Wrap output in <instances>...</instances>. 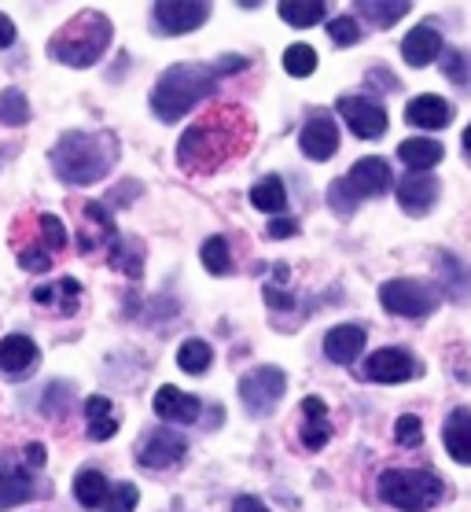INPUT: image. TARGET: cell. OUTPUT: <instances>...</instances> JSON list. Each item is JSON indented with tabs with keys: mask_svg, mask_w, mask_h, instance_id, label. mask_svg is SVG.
Here are the masks:
<instances>
[{
	"mask_svg": "<svg viewBox=\"0 0 471 512\" xmlns=\"http://www.w3.org/2000/svg\"><path fill=\"white\" fill-rule=\"evenodd\" d=\"M251 137L254 122L243 115L240 107H218L207 118H199L196 126L177 140V163L188 174H214L218 166L229 163L232 155L247 152Z\"/></svg>",
	"mask_w": 471,
	"mask_h": 512,
	"instance_id": "1",
	"label": "cell"
},
{
	"mask_svg": "<svg viewBox=\"0 0 471 512\" xmlns=\"http://www.w3.org/2000/svg\"><path fill=\"white\" fill-rule=\"evenodd\" d=\"M118 163V140L115 133H63L52 148V170L67 185H96L111 174Z\"/></svg>",
	"mask_w": 471,
	"mask_h": 512,
	"instance_id": "2",
	"label": "cell"
},
{
	"mask_svg": "<svg viewBox=\"0 0 471 512\" xmlns=\"http://www.w3.org/2000/svg\"><path fill=\"white\" fill-rule=\"evenodd\" d=\"M218 89V74L214 67H203V63H177L162 74L155 89H151V111L162 122H177L184 118L196 104L210 100Z\"/></svg>",
	"mask_w": 471,
	"mask_h": 512,
	"instance_id": "3",
	"label": "cell"
},
{
	"mask_svg": "<svg viewBox=\"0 0 471 512\" xmlns=\"http://www.w3.org/2000/svg\"><path fill=\"white\" fill-rule=\"evenodd\" d=\"M111 19L100 12H78L67 26H59L52 45H48V56L59 59L63 67H92L100 63L111 45Z\"/></svg>",
	"mask_w": 471,
	"mask_h": 512,
	"instance_id": "4",
	"label": "cell"
},
{
	"mask_svg": "<svg viewBox=\"0 0 471 512\" xmlns=\"http://www.w3.org/2000/svg\"><path fill=\"white\" fill-rule=\"evenodd\" d=\"M446 494V483L424 468H387L380 476V498L402 512L435 509Z\"/></svg>",
	"mask_w": 471,
	"mask_h": 512,
	"instance_id": "5",
	"label": "cell"
},
{
	"mask_svg": "<svg viewBox=\"0 0 471 512\" xmlns=\"http://www.w3.org/2000/svg\"><path fill=\"white\" fill-rule=\"evenodd\" d=\"M380 303L391 310L394 317H409V321H424L431 310H435V291L427 288L424 280H409V277H398V280H387L380 288Z\"/></svg>",
	"mask_w": 471,
	"mask_h": 512,
	"instance_id": "6",
	"label": "cell"
},
{
	"mask_svg": "<svg viewBox=\"0 0 471 512\" xmlns=\"http://www.w3.org/2000/svg\"><path fill=\"white\" fill-rule=\"evenodd\" d=\"M284 391H288V376H284V369H276V365L254 369V373H247L240 380V402L251 417L273 413L276 402L284 398Z\"/></svg>",
	"mask_w": 471,
	"mask_h": 512,
	"instance_id": "7",
	"label": "cell"
},
{
	"mask_svg": "<svg viewBox=\"0 0 471 512\" xmlns=\"http://www.w3.org/2000/svg\"><path fill=\"white\" fill-rule=\"evenodd\" d=\"M420 373H424L420 361L402 347L376 350V354L365 361V369H361V376H365L368 384H405V380H416Z\"/></svg>",
	"mask_w": 471,
	"mask_h": 512,
	"instance_id": "8",
	"label": "cell"
},
{
	"mask_svg": "<svg viewBox=\"0 0 471 512\" xmlns=\"http://www.w3.org/2000/svg\"><path fill=\"white\" fill-rule=\"evenodd\" d=\"M151 19L162 34H192L210 19V4H199V0H159L151 8Z\"/></svg>",
	"mask_w": 471,
	"mask_h": 512,
	"instance_id": "9",
	"label": "cell"
},
{
	"mask_svg": "<svg viewBox=\"0 0 471 512\" xmlns=\"http://www.w3.org/2000/svg\"><path fill=\"white\" fill-rule=\"evenodd\" d=\"M184 454H188V443H184V435H177L173 428H155L151 435H144L137 446L140 468H151V472H162V468L177 465Z\"/></svg>",
	"mask_w": 471,
	"mask_h": 512,
	"instance_id": "10",
	"label": "cell"
},
{
	"mask_svg": "<svg viewBox=\"0 0 471 512\" xmlns=\"http://www.w3.org/2000/svg\"><path fill=\"white\" fill-rule=\"evenodd\" d=\"M339 115L346 118V126L354 129L361 140H376L387 133V107L365 96H343L339 100Z\"/></svg>",
	"mask_w": 471,
	"mask_h": 512,
	"instance_id": "11",
	"label": "cell"
},
{
	"mask_svg": "<svg viewBox=\"0 0 471 512\" xmlns=\"http://www.w3.org/2000/svg\"><path fill=\"white\" fill-rule=\"evenodd\" d=\"M37 358H41V350L30 336L23 332H12V336L0 339V373L12 376V380H26V376L37 369Z\"/></svg>",
	"mask_w": 471,
	"mask_h": 512,
	"instance_id": "12",
	"label": "cell"
},
{
	"mask_svg": "<svg viewBox=\"0 0 471 512\" xmlns=\"http://www.w3.org/2000/svg\"><path fill=\"white\" fill-rule=\"evenodd\" d=\"M394 174H391V163L383 159V155H365V159H357L354 170L346 174V185L354 188V196H383L387 188H391Z\"/></svg>",
	"mask_w": 471,
	"mask_h": 512,
	"instance_id": "13",
	"label": "cell"
},
{
	"mask_svg": "<svg viewBox=\"0 0 471 512\" xmlns=\"http://www.w3.org/2000/svg\"><path fill=\"white\" fill-rule=\"evenodd\" d=\"M299 144L302 152L310 155V159H317V163H324V159H332L335 152H339V126H335L332 115H310V122L302 126L299 133Z\"/></svg>",
	"mask_w": 471,
	"mask_h": 512,
	"instance_id": "14",
	"label": "cell"
},
{
	"mask_svg": "<svg viewBox=\"0 0 471 512\" xmlns=\"http://www.w3.org/2000/svg\"><path fill=\"white\" fill-rule=\"evenodd\" d=\"M438 192H442V185H438L431 174H409L402 185H398V207H402L405 214H413V218H424V214L435 210Z\"/></svg>",
	"mask_w": 471,
	"mask_h": 512,
	"instance_id": "15",
	"label": "cell"
},
{
	"mask_svg": "<svg viewBox=\"0 0 471 512\" xmlns=\"http://www.w3.org/2000/svg\"><path fill=\"white\" fill-rule=\"evenodd\" d=\"M435 269H438V288H442V295H446L449 303H468L471 299V266L468 262L457 255H449V251H442V255L435 258Z\"/></svg>",
	"mask_w": 471,
	"mask_h": 512,
	"instance_id": "16",
	"label": "cell"
},
{
	"mask_svg": "<svg viewBox=\"0 0 471 512\" xmlns=\"http://www.w3.org/2000/svg\"><path fill=\"white\" fill-rule=\"evenodd\" d=\"M442 52H446V41H442V34H438L435 26H413V34H405L402 41V56L409 67H427V63H435V59H442Z\"/></svg>",
	"mask_w": 471,
	"mask_h": 512,
	"instance_id": "17",
	"label": "cell"
},
{
	"mask_svg": "<svg viewBox=\"0 0 471 512\" xmlns=\"http://www.w3.org/2000/svg\"><path fill=\"white\" fill-rule=\"evenodd\" d=\"M118 236H115V222H111V210L104 203H85V225H81V236L78 244L81 251L89 255V251H100V247H111Z\"/></svg>",
	"mask_w": 471,
	"mask_h": 512,
	"instance_id": "18",
	"label": "cell"
},
{
	"mask_svg": "<svg viewBox=\"0 0 471 512\" xmlns=\"http://www.w3.org/2000/svg\"><path fill=\"white\" fill-rule=\"evenodd\" d=\"M365 350V328L361 325H335L328 328L324 336V354L335 361V365H354Z\"/></svg>",
	"mask_w": 471,
	"mask_h": 512,
	"instance_id": "19",
	"label": "cell"
},
{
	"mask_svg": "<svg viewBox=\"0 0 471 512\" xmlns=\"http://www.w3.org/2000/svg\"><path fill=\"white\" fill-rule=\"evenodd\" d=\"M155 413H159L162 420H173V424H196L203 406H199L196 395H184V391L166 384L155 391Z\"/></svg>",
	"mask_w": 471,
	"mask_h": 512,
	"instance_id": "20",
	"label": "cell"
},
{
	"mask_svg": "<svg viewBox=\"0 0 471 512\" xmlns=\"http://www.w3.org/2000/svg\"><path fill=\"white\" fill-rule=\"evenodd\" d=\"M405 122L416 126V129H442V126L453 122V104L442 100V96H435V93H424L405 107Z\"/></svg>",
	"mask_w": 471,
	"mask_h": 512,
	"instance_id": "21",
	"label": "cell"
},
{
	"mask_svg": "<svg viewBox=\"0 0 471 512\" xmlns=\"http://www.w3.org/2000/svg\"><path fill=\"white\" fill-rule=\"evenodd\" d=\"M34 498V479L23 465H15L8 457H0V509H15L23 501Z\"/></svg>",
	"mask_w": 471,
	"mask_h": 512,
	"instance_id": "22",
	"label": "cell"
},
{
	"mask_svg": "<svg viewBox=\"0 0 471 512\" xmlns=\"http://www.w3.org/2000/svg\"><path fill=\"white\" fill-rule=\"evenodd\" d=\"M446 450L457 465H471V409H453L442 428Z\"/></svg>",
	"mask_w": 471,
	"mask_h": 512,
	"instance_id": "23",
	"label": "cell"
},
{
	"mask_svg": "<svg viewBox=\"0 0 471 512\" xmlns=\"http://www.w3.org/2000/svg\"><path fill=\"white\" fill-rule=\"evenodd\" d=\"M442 155H446V148L431 137H413L398 144V159L409 166V174H427L431 166L442 163Z\"/></svg>",
	"mask_w": 471,
	"mask_h": 512,
	"instance_id": "24",
	"label": "cell"
},
{
	"mask_svg": "<svg viewBox=\"0 0 471 512\" xmlns=\"http://www.w3.org/2000/svg\"><path fill=\"white\" fill-rule=\"evenodd\" d=\"M78 295H81V284L74 277H59L56 284H41L34 288V303L41 306H52L56 314H74L78 310Z\"/></svg>",
	"mask_w": 471,
	"mask_h": 512,
	"instance_id": "25",
	"label": "cell"
},
{
	"mask_svg": "<svg viewBox=\"0 0 471 512\" xmlns=\"http://www.w3.org/2000/svg\"><path fill=\"white\" fill-rule=\"evenodd\" d=\"M107 494H111V483H107L104 472L81 468L78 476H74V498H78L81 509H104Z\"/></svg>",
	"mask_w": 471,
	"mask_h": 512,
	"instance_id": "26",
	"label": "cell"
},
{
	"mask_svg": "<svg viewBox=\"0 0 471 512\" xmlns=\"http://www.w3.org/2000/svg\"><path fill=\"white\" fill-rule=\"evenodd\" d=\"M85 420H89V439H96V443H104V439H111L118 431L115 406H111V398H104V395L85 398Z\"/></svg>",
	"mask_w": 471,
	"mask_h": 512,
	"instance_id": "27",
	"label": "cell"
},
{
	"mask_svg": "<svg viewBox=\"0 0 471 512\" xmlns=\"http://www.w3.org/2000/svg\"><path fill=\"white\" fill-rule=\"evenodd\" d=\"M302 413H306V424H302V443H306V450H321L324 443H328V409H324L321 398H306L302 402Z\"/></svg>",
	"mask_w": 471,
	"mask_h": 512,
	"instance_id": "28",
	"label": "cell"
},
{
	"mask_svg": "<svg viewBox=\"0 0 471 512\" xmlns=\"http://www.w3.org/2000/svg\"><path fill=\"white\" fill-rule=\"evenodd\" d=\"M357 12L368 15L372 26H383V30H387V26H394L402 15L413 12V4H409V0H383V4L380 0H357Z\"/></svg>",
	"mask_w": 471,
	"mask_h": 512,
	"instance_id": "29",
	"label": "cell"
},
{
	"mask_svg": "<svg viewBox=\"0 0 471 512\" xmlns=\"http://www.w3.org/2000/svg\"><path fill=\"white\" fill-rule=\"evenodd\" d=\"M251 203L262 210V214H280V210L288 207V192H284V181H280L276 174L262 177V181L251 188Z\"/></svg>",
	"mask_w": 471,
	"mask_h": 512,
	"instance_id": "30",
	"label": "cell"
},
{
	"mask_svg": "<svg viewBox=\"0 0 471 512\" xmlns=\"http://www.w3.org/2000/svg\"><path fill=\"white\" fill-rule=\"evenodd\" d=\"M328 15L324 0H280V19L291 26H313Z\"/></svg>",
	"mask_w": 471,
	"mask_h": 512,
	"instance_id": "31",
	"label": "cell"
},
{
	"mask_svg": "<svg viewBox=\"0 0 471 512\" xmlns=\"http://www.w3.org/2000/svg\"><path fill=\"white\" fill-rule=\"evenodd\" d=\"M210 361H214V350H210L207 339H184L181 350H177V365H181L184 373H207L210 369Z\"/></svg>",
	"mask_w": 471,
	"mask_h": 512,
	"instance_id": "32",
	"label": "cell"
},
{
	"mask_svg": "<svg viewBox=\"0 0 471 512\" xmlns=\"http://www.w3.org/2000/svg\"><path fill=\"white\" fill-rule=\"evenodd\" d=\"M199 258H203V266H207L214 277H225V273H232V255H229L225 236H210V240H203V251H199Z\"/></svg>",
	"mask_w": 471,
	"mask_h": 512,
	"instance_id": "33",
	"label": "cell"
},
{
	"mask_svg": "<svg viewBox=\"0 0 471 512\" xmlns=\"http://www.w3.org/2000/svg\"><path fill=\"white\" fill-rule=\"evenodd\" d=\"M0 122L4 126H23V122H30V104H26V96L19 89H4L0 93Z\"/></svg>",
	"mask_w": 471,
	"mask_h": 512,
	"instance_id": "34",
	"label": "cell"
},
{
	"mask_svg": "<svg viewBox=\"0 0 471 512\" xmlns=\"http://www.w3.org/2000/svg\"><path fill=\"white\" fill-rule=\"evenodd\" d=\"M140 258H144L140 244H126V240H115V244H111V266L122 269L126 277H133V280L140 277Z\"/></svg>",
	"mask_w": 471,
	"mask_h": 512,
	"instance_id": "35",
	"label": "cell"
},
{
	"mask_svg": "<svg viewBox=\"0 0 471 512\" xmlns=\"http://www.w3.org/2000/svg\"><path fill=\"white\" fill-rule=\"evenodd\" d=\"M284 67H288V74H295V78H310L313 70H317V52H313L310 45H291L288 52H284Z\"/></svg>",
	"mask_w": 471,
	"mask_h": 512,
	"instance_id": "36",
	"label": "cell"
},
{
	"mask_svg": "<svg viewBox=\"0 0 471 512\" xmlns=\"http://www.w3.org/2000/svg\"><path fill=\"white\" fill-rule=\"evenodd\" d=\"M328 203H332V210L339 218H350L357 210V196H354V188L346 185V177H339V181L328 185Z\"/></svg>",
	"mask_w": 471,
	"mask_h": 512,
	"instance_id": "37",
	"label": "cell"
},
{
	"mask_svg": "<svg viewBox=\"0 0 471 512\" xmlns=\"http://www.w3.org/2000/svg\"><path fill=\"white\" fill-rule=\"evenodd\" d=\"M70 395H74V387L70 384H48L45 402H41V413H45V417H63L67 406H70Z\"/></svg>",
	"mask_w": 471,
	"mask_h": 512,
	"instance_id": "38",
	"label": "cell"
},
{
	"mask_svg": "<svg viewBox=\"0 0 471 512\" xmlns=\"http://www.w3.org/2000/svg\"><path fill=\"white\" fill-rule=\"evenodd\" d=\"M37 229H41V240H45V251H63L67 247V229L56 214H41L37 218Z\"/></svg>",
	"mask_w": 471,
	"mask_h": 512,
	"instance_id": "39",
	"label": "cell"
},
{
	"mask_svg": "<svg viewBox=\"0 0 471 512\" xmlns=\"http://www.w3.org/2000/svg\"><path fill=\"white\" fill-rule=\"evenodd\" d=\"M394 439H398V446H405V450H413V446L424 443V424H420V417H413V413L398 417V424H394Z\"/></svg>",
	"mask_w": 471,
	"mask_h": 512,
	"instance_id": "40",
	"label": "cell"
},
{
	"mask_svg": "<svg viewBox=\"0 0 471 512\" xmlns=\"http://www.w3.org/2000/svg\"><path fill=\"white\" fill-rule=\"evenodd\" d=\"M137 501H140V490L133 487V483H118V487H111V494H107L104 512H133Z\"/></svg>",
	"mask_w": 471,
	"mask_h": 512,
	"instance_id": "41",
	"label": "cell"
},
{
	"mask_svg": "<svg viewBox=\"0 0 471 512\" xmlns=\"http://www.w3.org/2000/svg\"><path fill=\"white\" fill-rule=\"evenodd\" d=\"M328 34H332L335 45H357L361 41V26L354 23V15H339V19H332L328 23Z\"/></svg>",
	"mask_w": 471,
	"mask_h": 512,
	"instance_id": "42",
	"label": "cell"
},
{
	"mask_svg": "<svg viewBox=\"0 0 471 512\" xmlns=\"http://www.w3.org/2000/svg\"><path fill=\"white\" fill-rule=\"evenodd\" d=\"M19 262H23V269H34V273H45V269L52 266V258L45 255V247H23V251H19Z\"/></svg>",
	"mask_w": 471,
	"mask_h": 512,
	"instance_id": "43",
	"label": "cell"
},
{
	"mask_svg": "<svg viewBox=\"0 0 471 512\" xmlns=\"http://www.w3.org/2000/svg\"><path fill=\"white\" fill-rule=\"evenodd\" d=\"M442 70H446V78L453 85H464V56L460 52H442Z\"/></svg>",
	"mask_w": 471,
	"mask_h": 512,
	"instance_id": "44",
	"label": "cell"
},
{
	"mask_svg": "<svg viewBox=\"0 0 471 512\" xmlns=\"http://www.w3.org/2000/svg\"><path fill=\"white\" fill-rule=\"evenodd\" d=\"M368 82L383 85L387 93H398V78H391V70H387V67H372V70H368Z\"/></svg>",
	"mask_w": 471,
	"mask_h": 512,
	"instance_id": "45",
	"label": "cell"
},
{
	"mask_svg": "<svg viewBox=\"0 0 471 512\" xmlns=\"http://www.w3.org/2000/svg\"><path fill=\"white\" fill-rule=\"evenodd\" d=\"M265 303L273 306V310H291V306H295V295H284V291H276V288H265Z\"/></svg>",
	"mask_w": 471,
	"mask_h": 512,
	"instance_id": "46",
	"label": "cell"
},
{
	"mask_svg": "<svg viewBox=\"0 0 471 512\" xmlns=\"http://www.w3.org/2000/svg\"><path fill=\"white\" fill-rule=\"evenodd\" d=\"M295 233H299V225L291 222V218H280V222L269 225V236H273V240H288V236H295Z\"/></svg>",
	"mask_w": 471,
	"mask_h": 512,
	"instance_id": "47",
	"label": "cell"
},
{
	"mask_svg": "<svg viewBox=\"0 0 471 512\" xmlns=\"http://www.w3.org/2000/svg\"><path fill=\"white\" fill-rule=\"evenodd\" d=\"M232 512H269V509H265V501L251 498V494H240V498L232 501Z\"/></svg>",
	"mask_w": 471,
	"mask_h": 512,
	"instance_id": "48",
	"label": "cell"
},
{
	"mask_svg": "<svg viewBox=\"0 0 471 512\" xmlns=\"http://www.w3.org/2000/svg\"><path fill=\"white\" fill-rule=\"evenodd\" d=\"M8 45H15V23L0 12V48H8Z\"/></svg>",
	"mask_w": 471,
	"mask_h": 512,
	"instance_id": "49",
	"label": "cell"
},
{
	"mask_svg": "<svg viewBox=\"0 0 471 512\" xmlns=\"http://www.w3.org/2000/svg\"><path fill=\"white\" fill-rule=\"evenodd\" d=\"M45 446H41V443H30V446H26V465H30V468H41V465H45Z\"/></svg>",
	"mask_w": 471,
	"mask_h": 512,
	"instance_id": "50",
	"label": "cell"
},
{
	"mask_svg": "<svg viewBox=\"0 0 471 512\" xmlns=\"http://www.w3.org/2000/svg\"><path fill=\"white\" fill-rule=\"evenodd\" d=\"M247 67V59L243 56H221L218 67H214V74H221V70H243Z\"/></svg>",
	"mask_w": 471,
	"mask_h": 512,
	"instance_id": "51",
	"label": "cell"
},
{
	"mask_svg": "<svg viewBox=\"0 0 471 512\" xmlns=\"http://www.w3.org/2000/svg\"><path fill=\"white\" fill-rule=\"evenodd\" d=\"M464 155H468V159H471V126L464 129Z\"/></svg>",
	"mask_w": 471,
	"mask_h": 512,
	"instance_id": "52",
	"label": "cell"
}]
</instances>
